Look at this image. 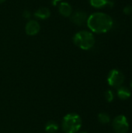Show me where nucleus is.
<instances>
[{
  "instance_id": "nucleus-1",
  "label": "nucleus",
  "mask_w": 132,
  "mask_h": 133,
  "mask_svg": "<svg viewBox=\"0 0 132 133\" xmlns=\"http://www.w3.org/2000/svg\"><path fill=\"white\" fill-rule=\"evenodd\" d=\"M88 28L96 34H105L111 30L114 21L111 16L104 12H94L87 18Z\"/></svg>"
},
{
  "instance_id": "nucleus-2",
  "label": "nucleus",
  "mask_w": 132,
  "mask_h": 133,
  "mask_svg": "<svg viewBox=\"0 0 132 133\" xmlns=\"http://www.w3.org/2000/svg\"><path fill=\"white\" fill-rule=\"evenodd\" d=\"M74 44L82 50H89L95 44V37L93 33L87 30H81L73 37Z\"/></svg>"
},
{
  "instance_id": "nucleus-3",
  "label": "nucleus",
  "mask_w": 132,
  "mask_h": 133,
  "mask_svg": "<svg viewBox=\"0 0 132 133\" xmlns=\"http://www.w3.org/2000/svg\"><path fill=\"white\" fill-rule=\"evenodd\" d=\"M82 126L80 116L75 113L66 115L62 120V129L66 133H76Z\"/></svg>"
},
{
  "instance_id": "nucleus-4",
  "label": "nucleus",
  "mask_w": 132,
  "mask_h": 133,
  "mask_svg": "<svg viewBox=\"0 0 132 133\" xmlns=\"http://www.w3.org/2000/svg\"><path fill=\"white\" fill-rule=\"evenodd\" d=\"M124 81V76L119 70L112 69L109 72V75L107 77V82L110 87L119 88L121 87Z\"/></svg>"
},
{
  "instance_id": "nucleus-5",
  "label": "nucleus",
  "mask_w": 132,
  "mask_h": 133,
  "mask_svg": "<svg viewBox=\"0 0 132 133\" xmlns=\"http://www.w3.org/2000/svg\"><path fill=\"white\" fill-rule=\"evenodd\" d=\"M113 128L117 133H127L129 130V124L124 115H118L113 121Z\"/></svg>"
},
{
  "instance_id": "nucleus-6",
  "label": "nucleus",
  "mask_w": 132,
  "mask_h": 133,
  "mask_svg": "<svg viewBox=\"0 0 132 133\" xmlns=\"http://www.w3.org/2000/svg\"><path fill=\"white\" fill-rule=\"evenodd\" d=\"M87 13L84 11H76L71 15V21L78 26H82L87 21Z\"/></svg>"
},
{
  "instance_id": "nucleus-7",
  "label": "nucleus",
  "mask_w": 132,
  "mask_h": 133,
  "mask_svg": "<svg viewBox=\"0 0 132 133\" xmlns=\"http://www.w3.org/2000/svg\"><path fill=\"white\" fill-rule=\"evenodd\" d=\"M40 30V26L39 23L37 20L34 19H30L25 26V32L27 35L30 36H34L39 33Z\"/></svg>"
},
{
  "instance_id": "nucleus-8",
  "label": "nucleus",
  "mask_w": 132,
  "mask_h": 133,
  "mask_svg": "<svg viewBox=\"0 0 132 133\" xmlns=\"http://www.w3.org/2000/svg\"><path fill=\"white\" fill-rule=\"evenodd\" d=\"M58 11L59 13L65 17H69L72 14V8L71 5L65 2L60 3L58 5Z\"/></svg>"
},
{
  "instance_id": "nucleus-9",
  "label": "nucleus",
  "mask_w": 132,
  "mask_h": 133,
  "mask_svg": "<svg viewBox=\"0 0 132 133\" xmlns=\"http://www.w3.org/2000/svg\"><path fill=\"white\" fill-rule=\"evenodd\" d=\"M50 16L51 12L47 7H40L34 12V16L39 19H47L50 17Z\"/></svg>"
},
{
  "instance_id": "nucleus-10",
  "label": "nucleus",
  "mask_w": 132,
  "mask_h": 133,
  "mask_svg": "<svg viewBox=\"0 0 132 133\" xmlns=\"http://www.w3.org/2000/svg\"><path fill=\"white\" fill-rule=\"evenodd\" d=\"M91 6L96 9H102L105 6H113V2L110 0H89Z\"/></svg>"
},
{
  "instance_id": "nucleus-11",
  "label": "nucleus",
  "mask_w": 132,
  "mask_h": 133,
  "mask_svg": "<svg viewBox=\"0 0 132 133\" xmlns=\"http://www.w3.org/2000/svg\"><path fill=\"white\" fill-rule=\"evenodd\" d=\"M131 95V91L124 87H121L117 90V96L121 100H128Z\"/></svg>"
},
{
  "instance_id": "nucleus-12",
  "label": "nucleus",
  "mask_w": 132,
  "mask_h": 133,
  "mask_svg": "<svg viewBox=\"0 0 132 133\" xmlns=\"http://www.w3.org/2000/svg\"><path fill=\"white\" fill-rule=\"evenodd\" d=\"M58 129V125L54 122H49L45 126V130L48 133H54Z\"/></svg>"
},
{
  "instance_id": "nucleus-13",
  "label": "nucleus",
  "mask_w": 132,
  "mask_h": 133,
  "mask_svg": "<svg viewBox=\"0 0 132 133\" xmlns=\"http://www.w3.org/2000/svg\"><path fill=\"white\" fill-rule=\"evenodd\" d=\"M98 118H99V121L102 124H107L110 122V116L107 113H100L98 116Z\"/></svg>"
},
{
  "instance_id": "nucleus-14",
  "label": "nucleus",
  "mask_w": 132,
  "mask_h": 133,
  "mask_svg": "<svg viewBox=\"0 0 132 133\" xmlns=\"http://www.w3.org/2000/svg\"><path fill=\"white\" fill-rule=\"evenodd\" d=\"M105 98H106V100L108 101V102H111V101H113V100H114V93L111 91V90H107L106 93H105Z\"/></svg>"
},
{
  "instance_id": "nucleus-15",
  "label": "nucleus",
  "mask_w": 132,
  "mask_h": 133,
  "mask_svg": "<svg viewBox=\"0 0 132 133\" xmlns=\"http://www.w3.org/2000/svg\"><path fill=\"white\" fill-rule=\"evenodd\" d=\"M123 11H124V13L126 14V15H130V14H131L132 6H131V5H126V6L124 8Z\"/></svg>"
},
{
  "instance_id": "nucleus-16",
  "label": "nucleus",
  "mask_w": 132,
  "mask_h": 133,
  "mask_svg": "<svg viewBox=\"0 0 132 133\" xmlns=\"http://www.w3.org/2000/svg\"><path fill=\"white\" fill-rule=\"evenodd\" d=\"M30 16H31V14H30V11H28V10L23 11V17L25 19H30Z\"/></svg>"
},
{
  "instance_id": "nucleus-17",
  "label": "nucleus",
  "mask_w": 132,
  "mask_h": 133,
  "mask_svg": "<svg viewBox=\"0 0 132 133\" xmlns=\"http://www.w3.org/2000/svg\"><path fill=\"white\" fill-rule=\"evenodd\" d=\"M61 0H52V3H53V5H56L57 4V2H61Z\"/></svg>"
},
{
  "instance_id": "nucleus-18",
  "label": "nucleus",
  "mask_w": 132,
  "mask_h": 133,
  "mask_svg": "<svg viewBox=\"0 0 132 133\" xmlns=\"http://www.w3.org/2000/svg\"><path fill=\"white\" fill-rule=\"evenodd\" d=\"M5 1V0H0V4H1V3H2V2H4Z\"/></svg>"
},
{
  "instance_id": "nucleus-19",
  "label": "nucleus",
  "mask_w": 132,
  "mask_h": 133,
  "mask_svg": "<svg viewBox=\"0 0 132 133\" xmlns=\"http://www.w3.org/2000/svg\"><path fill=\"white\" fill-rule=\"evenodd\" d=\"M131 88H132V82H131Z\"/></svg>"
},
{
  "instance_id": "nucleus-20",
  "label": "nucleus",
  "mask_w": 132,
  "mask_h": 133,
  "mask_svg": "<svg viewBox=\"0 0 132 133\" xmlns=\"http://www.w3.org/2000/svg\"><path fill=\"white\" fill-rule=\"evenodd\" d=\"M82 133H86V132H82Z\"/></svg>"
}]
</instances>
